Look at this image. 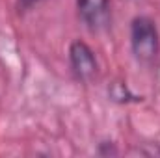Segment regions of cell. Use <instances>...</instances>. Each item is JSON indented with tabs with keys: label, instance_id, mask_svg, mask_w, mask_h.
<instances>
[{
	"label": "cell",
	"instance_id": "1",
	"mask_svg": "<svg viewBox=\"0 0 160 158\" xmlns=\"http://www.w3.org/2000/svg\"><path fill=\"white\" fill-rule=\"evenodd\" d=\"M130 47L138 62L153 63L160 54V36L153 19L140 15L130 24Z\"/></svg>",
	"mask_w": 160,
	"mask_h": 158
},
{
	"label": "cell",
	"instance_id": "2",
	"mask_svg": "<svg viewBox=\"0 0 160 158\" xmlns=\"http://www.w3.org/2000/svg\"><path fill=\"white\" fill-rule=\"evenodd\" d=\"M69 62H71V69L77 75L78 80H88L95 78L97 75V58L95 52L84 43V41H73L69 47Z\"/></svg>",
	"mask_w": 160,
	"mask_h": 158
},
{
	"label": "cell",
	"instance_id": "3",
	"mask_svg": "<svg viewBox=\"0 0 160 158\" xmlns=\"http://www.w3.org/2000/svg\"><path fill=\"white\" fill-rule=\"evenodd\" d=\"M77 9H78L80 19L91 30H97L108 21L110 2L108 0H77Z\"/></svg>",
	"mask_w": 160,
	"mask_h": 158
},
{
	"label": "cell",
	"instance_id": "4",
	"mask_svg": "<svg viewBox=\"0 0 160 158\" xmlns=\"http://www.w3.org/2000/svg\"><path fill=\"white\" fill-rule=\"evenodd\" d=\"M108 95H110V99L116 101V102H130V101H138V97L132 95L130 89L127 87V84H123V82H114V84L110 86V89H108Z\"/></svg>",
	"mask_w": 160,
	"mask_h": 158
},
{
	"label": "cell",
	"instance_id": "5",
	"mask_svg": "<svg viewBox=\"0 0 160 158\" xmlns=\"http://www.w3.org/2000/svg\"><path fill=\"white\" fill-rule=\"evenodd\" d=\"M39 0H19V7H22V9H28V7H32L34 4H38Z\"/></svg>",
	"mask_w": 160,
	"mask_h": 158
}]
</instances>
